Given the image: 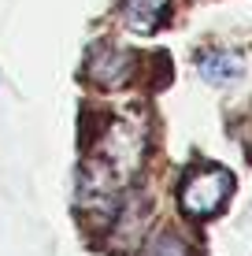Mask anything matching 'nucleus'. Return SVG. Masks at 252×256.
Returning <instances> with one entry per match:
<instances>
[{"label": "nucleus", "mask_w": 252, "mask_h": 256, "mask_svg": "<svg viewBox=\"0 0 252 256\" xmlns=\"http://www.w3.org/2000/svg\"><path fill=\"white\" fill-rule=\"evenodd\" d=\"M167 12H171V0H123V8H119L123 22H126L134 34H152V30H160L163 19H167Z\"/></svg>", "instance_id": "nucleus-5"}, {"label": "nucleus", "mask_w": 252, "mask_h": 256, "mask_svg": "<svg viewBox=\"0 0 252 256\" xmlns=\"http://www.w3.org/2000/svg\"><path fill=\"white\" fill-rule=\"evenodd\" d=\"M119 190H123L119 171L108 160H100L97 152L78 167V208L82 212L108 219L111 212H115V204H119Z\"/></svg>", "instance_id": "nucleus-2"}, {"label": "nucleus", "mask_w": 252, "mask_h": 256, "mask_svg": "<svg viewBox=\"0 0 252 256\" xmlns=\"http://www.w3.org/2000/svg\"><path fill=\"white\" fill-rule=\"evenodd\" d=\"M130 70H134V56L119 45H93L89 60H85V78L93 86H104V90L123 86L130 78Z\"/></svg>", "instance_id": "nucleus-4"}, {"label": "nucleus", "mask_w": 252, "mask_h": 256, "mask_svg": "<svg viewBox=\"0 0 252 256\" xmlns=\"http://www.w3.org/2000/svg\"><path fill=\"white\" fill-rule=\"evenodd\" d=\"M230 193H234V174L227 167H201V171L182 178L178 204L193 219H212L215 212H223Z\"/></svg>", "instance_id": "nucleus-1"}, {"label": "nucleus", "mask_w": 252, "mask_h": 256, "mask_svg": "<svg viewBox=\"0 0 252 256\" xmlns=\"http://www.w3.org/2000/svg\"><path fill=\"white\" fill-rule=\"evenodd\" d=\"M97 156H100V160H108L119 171V178L126 182L130 174L137 171L141 156H145V126H141V119L123 116V119L108 122V134L100 138Z\"/></svg>", "instance_id": "nucleus-3"}, {"label": "nucleus", "mask_w": 252, "mask_h": 256, "mask_svg": "<svg viewBox=\"0 0 252 256\" xmlns=\"http://www.w3.org/2000/svg\"><path fill=\"white\" fill-rule=\"evenodd\" d=\"M141 256H193V249H189V242L178 230H160V234L149 238Z\"/></svg>", "instance_id": "nucleus-7"}, {"label": "nucleus", "mask_w": 252, "mask_h": 256, "mask_svg": "<svg viewBox=\"0 0 252 256\" xmlns=\"http://www.w3.org/2000/svg\"><path fill=\"white\" fill-rule=\"evenodd\" d=\"M197 70H201L204 82L227 86V82L245 74V60H241L238 52H201V56H197Z\"/></svg>", "instance_id": "nucleus-6"}]
</instances>
